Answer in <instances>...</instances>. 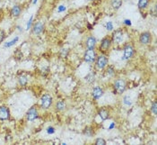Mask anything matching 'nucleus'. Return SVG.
Returning <instances> with one entry per match:
<instances>
[{"instance_id":"1","label":"nucleus","mask_w":157,"mask_h":145,"mask_svg":"<svg viewBox=\"0 0 157 145\" xmlns=\"http://www.w3.org/2000/svg\"><path fill=\"white\" fill-rule=\"evenodd\" d=\"M114 90L118 95L122 94L126 90V82L121 79H117L114 83Z\"/></svg>"},{"instance_id":"2","label":"nucleus","mask_w":157,"mask_h":145,"mask_svg":"<svg viewBox=\"0 0 157 145\" xmlns=\"http://www.w3.org/2000/svg\"><path fill=\"white\" fill-rule=\"evenodd\" d=\"M96 59V52L94 51V49H87V51H85L84 60L86 62H92Z\"/></svg>"},{"instance_id":"3","label":"nucleus","mask_w":157,"mask_h":145,"mask_svg":"<svg viewBox=\"0 0 157 145\" xmlns=\"http://www.w3.org/2000/svg\"><path fill=\"white\" fill-rule=\"evenodd\" d=\"M52 105V97L49 94H45L41 97V106L44 109L50 108V106Z\"/></svg>"},{"instance_id":"4","label":"nucleus","mask_w":157,"mask_h":145,"mask_svg":"<svg viewBox=\"0 0 157 145\" xmlns=\"http://www.w3.org/2000/svg\"><path fill=\"white\" fill-rule=\"evenodd\" d=\"M152 41V35L149 32H144L139 36V42L141 44H148Z\"/></svg>"},{"instance_id":"5","label":"nucleus","mask_w":157,"mask_h":145,"mask_svg":"<svg viewBox=\"0 0 157 145\" xmlns=\"http://www.w3.org/2000/svg\"><path fill=\"white\" fill-rule=\"evenodd\" d=\"M111 45V40L109 39V38H108V37H105L101 42L100 50L103 52H105V51H107L109 49Z\"/></svg>"},{"instance_id":"6","label":"nucleus","mask_w":157,"mask_h":145,"mask_svg":"<svg viewBox=\"0 0 157 145\" xmlns=\"http://www.w3.org/2000/svg\"><path fill=\"white\" fill-rule=\"evenodd\" d=\"M108 58L105 56V55H101L99 56L97 59H96V64H97V67L99 68H101V70H103V68H104L107 64H108Z\"/></svg>"},{"instance_id":"7","label":"nucleus","mask_w":157,"mask_h":145,"mask_svg":"<svg viewBox=\"0 0 157 145\" xmlns=\"http://www.w3.org/2000/svg\"><path fill=\"white\" fill-rule=\"evenodd\" d=\"M10 118V111L6 106H0V120L5 121Z\"/></svg>"},{"instance_id":"8","label":"nucleus","mask_w":157,"mask_h":145,"mask_svg":"<svg viewBox=\"0 0 157 145\" xmlns=\"http://www.w3.org/2000/svg\"><path fill=\"white\" fill-rule=\"evenodd\" d=\"M26 116H27L28 121H31V122L34 121L36 118H38V110H37V108L34 107V106H33V107L29 109V111L26 114Z\"/></svg>"},{"instance_id":"9","label":"nucleus","mask_w":157,"mask_h":145,"mask_svg":"<svg viewBox=\"0 0 157 145\" xmlns=\"http://www.w3.org/2000/svg\"><path fill=\"white\" fill-rule=\"evenodd\" d=\"M134 55V48L131 45H127L124 48V58L126 60H129Z\"/></svg>"},{"instance_id":"10","label":"nucleus","mask_w":157,"mask_h":145,"mask_svg":"<svg viewBox=\"0 0 157 145\" xmlns=\"http://www.w3.org/2000/svg\"><path fill=\"white\" fill-rule=\"evenodd\" d=\"M112 41L115 43H120L123 41V32L121 30H117L112 35Z\"/></svg>"},{"instance_id":"11","label":"nucleus","mask_w":157,"mask_h":145,"mask_svg":"<svg viewBox=\"0 0 157 145\" xmlns=\"http://www.w3.org/2000/svg\"><path fill=\"white\" fill-rule=\"evenodd\" d=\"M44 30V25L42 24L41 22H37L34 24L33 27V33L34 34H40L43 32Z\"/></svg>"},{"instance_id":"12","label":"nucleus","mask_w":157,"mask_h":145,"mask_svg":"<svg viewBox=\"0 0 157 145\" xmlns=\"http://www.w3.org/2000/svg\"><path fill=\"white\" fill-rule=\"evenodd\" d=\"M92 95L93 98L99 99L101 96H103V88H100V87H95V88L92 89Z\"/></svg>"},{"instance_id":"13","label":"nucleus","mask_w":157,"mask_h":145,"mask_svg":"<svg viewBox=\"0 0 157 145\" xmlns=\"http://www.w3.org/2000/svg\"><path fill=\"white\" fill-rule=\"evenodd\" d=\"M96 45V39L93 36H89L86 40V47L87 49H94Z\"/></svg>"},{"instance_id":"14","label":"nucleus","mask_w":157,"mask_h":145,"mask_svg":"<svg viewBox=\"0 0 157 145\" xmlns=\"http://www.w3.org/2000/svg\"><path fill=\"white\" fill-rule=\"evenodd\" d=\"M21 12H22V8L17 5H14L11 9V14H12L13 17H18L21 14Z\"/></svg>"},{"instance_id":"15","label":"nucleus","mask_w":157,"mask_h":145,"mask_svg":"<svg viewBox=\"0 0 157 145\" xmlns=\"http://www.w3.org/2000/svg\"><path fill=\"white\" fill-rule=\"evenodd\" d=\"M98 114H99V116L101 117V119L103 120V121H105L109 118V111L105 108H101L99 110L98 112Z\"/></svg>"},{"instance_id":"16","label":"nucleus","mask_w":157,"mask_h":145,"mask_svg":"<svg viewBox=\"0 0 157 145\" xmlns=\"http://www.w3.org/2000/svg\"><path fill=\"white\" fill-rule=\"evenodd\" d=\"M111 5L112 6V8H114L115 10H118L120 9V7L122 5V0H111Z\"/></svg>"},{"instance_id":"17","label":"nucleus","mask_w":157,"mask_h":145,"mask_svg":"<svg viewBox=\"0 0 157 145\" xmlns=\"http://www.w3.org/2000/svg\"><path fill=\"white\" fill-rule=\"evenodd\" d=\"M66 108V103L64 101H58L56 105V109L58 111H62Z\"/></svg>"},{"instance_id":"18","label":"nucleus","mask_w":157,"mask_h":145,"mask_svg":"<svg viewBox=\"0 0 157 145\" xmlns=\"http://www.w3.org/2000/svg\"><path fill=\"white\" fill-rule=\"evenodd\" d=\"M149 0H138V7L140 9H144L147 6Z\"/></svg>"},{"instance_id":"19","label":"nucleus","mask_w":157,"mask_h":145,"mask_svg":"<svg viewBox=\"0 0 157 145\" xmlns=\"http://www.w3.org/2000/svg\"><path fill=\"white\" fill-rule=\"evenodd\" d=\"M84 134L86 135V136H88V137H92L93 134H94V132H93V130L90 127H86L84 130Z\"/></svg>"},{"instance_id":"20","label":"nucleus","mask_w":157,"mask_h":145,"mask_svg":"<svg viewBox=\"0 0 157 145\" xmlns=\"http://www.w3.org/2000/svg\"><path fill=\"white\" fill-rule=\"evenodd\" d=\"M19 83L21 86H26L28 83V79L26 76H21V77H19Z\"/></svg>"},{"instance_id":"21","label":"nucleus","mask_w":157,"mask_h":145,"mask_svg":"<svg viewBox=\"0 0 157 145\" xmlns=\"http://www.w3.org/2000/svg\"><path fill=\"white\" fill-rule=\"evenodd\" d=\"M18 40H19V37H18V36H16V37H15V39L12 40V41H11V42H9L5 43V47H7V48H9V47L13 46L14 44H15V43H16V42H17Z\"/></svg>"},{"instance_id":"22","label":"nucleus","mask_w":157,"mask_h":145,"mask_svg":"<svg viewBox=\"0 0 157 145\" xmlns=\"http://www.w3.org/2000/svg\"><path fill=\"white\" fill-rule=\"evenodd\" d=\"M85 80L87 81V82H89V83L93 82V81H94V75H93L92 73H89V74L85 77Z\"/></svg>"},{"instance_id":"23","label":"nucleus","mask_w":157,"mask_h":145,"mask_svg":"<svg viewBox=\"0 0 157 145\" xmlns=\"http://www.w3.org/2000/svg\"><path fill=\"white\" fill-rule=\"evenodd\" d=\"M22 51H20V50H16L14 51V57L16 58L17 60H21V59H22Z\"/></svg>"},{"instance_id":"24","label":"nucleus","mask_w":157,"mask_h":145,"mask_svg":"<svg viewBox=\"0 0 157 145\" xmlns=\"http://www.w3.org/2000/svg\"><path fill=\"white\" fill-rule=\"evenodd\" d=\"M95 144L96 145H105L106 144V141L103 138H98L95 140Z\"/></svg>"},{"instance_id":"25","label":"nucleus","mask_w":157,"mask_h":145,"mask_svg":"<svg viewBox=\"0 0 157 145\" xmlns=\"http://www.w3.org/2000/svg\"><path fill=\"white\" fill-rule=\"evenodd\" d=\"M156 105H157L156 101H154L152 104V106H151V110L154 113V114H156Z\"/></svg>"},{"instance_id":"26","label":"nucleus","mask_w":157,"mask_h":145,"mask_svg":"<svg viewBox=\"0 0 157 145\" xmlns=\"http://www.w3.org/2000/svg\"><path fill=\"white\" fill-rule=\"evenodd\" d=\"M124 104H125V105H131L129 96H125V97H124Z\"/></svg>"},{"instance_id":"27","label":"nucleus","mask_w":157,"mask_h":145,"mask_svg":"<svg viewBox=\"0 0 157 145\" xmlns=\"http://www.w3.org/2000/svg\"><path fill=\"white\" fill-rule=\"evenodd\" d=\"M5 32L3 31V30L0 29V42H3V40L5 39Z\"/></svg>"},{"instance_id":"28","label":"nucleus","mask_w":157,"mask_h":145,"mask_svg":"<svg viewBox=\"0 0 157 145\" xmlns=\"http://www.w3.org/2000/svg\"><path fill=\"white\" fill-rule=\"evenodd\" d=\"M106 28H107V30H109V31H111V30L113 29L112 23L111 22H108L107 23V25H106Z\"/></svg>"},{"instance_id":"29","label":"nucleus","mask_w":157,"mask_h":145,"mask_svg":"<svg viewBox=\"0 0 157 145\" xmlns=\"http://www.w3.org/2000/svg\"><path fill=\"white\" fill-rule=\"evenodd\" d=\"M67 52H68V50H67V49H62V50H61L62 57H63V58L67 57Z\"/></svg>"},{"instance_id":"30","label":"nucleus","mask_w":157,"mask_h":145,"mask_svg":"<svg viewBox=\"0 0 157 145\" xmlns=\"http://www.w3.org/2000/svg\"><path fill=\"white\" fill-rule=\"evenodd\" d=\"M151 14L152 16H156V14H157V13H156V5H154L153 8L151 9Z\"/></svg>"},{"instance_id":"31","label":"nucleus","mask_w":157,"mask_h":145,"mask_svg":"<svg viewBox=\"0 0 157 145\" xmlns=\"http://www.w3.org/2000/svg\"><path fill=\"white\" fill-rule=\"evenodd\" d=\"M113 72H114L113 68H112V67H109V68H108V70H107V73L109 74V75H112Z\"/></svg>"},{"instance_id":"32","label":"nucleus","mask_w":157,"mask_h":145,"mask_svg":"<svg viewBox=\"0 0 157 145\" xmlns=\"http://www.w3.org/2000/svg\"><path fill=\"white\" fill-rule=\"evenodd\" d=\"M31 21H33V16H31V17L30 18V20H29V22H28V24H27V30H29V29H30V27H31Z\"/></svg>"},{"instance_id":"33","label":"nucleus","mask_w":157,"mask_h":145,"mask_svg":"<svg viewBox=\"0 0 157 145\" xmlns=\"http://www.w3.org/2000/svg\"><path fill=\"white\" fill-rule=\"evenodd\" d=\"M66 10V6L64 5H60L58 7V12H62V11H65Z\"/></svg>"},{"instance_id":"34","label":"nucleus","mask_w":157,"mask_h":145,"mask_svg":"<svg viewBox=\"0 0 157 145\" xmlns=\"http://www.w3.org/2000/svg\"><path fill=\"white\" fill-rule=\"evenodd\" d=\"M54 132H55V130H54L53 127H49V128H48V133H53Z\"/></svg>"},{"instance_id":"35","label":"nucleus","mask_w":157,"mask_h":145,"mask_svg":"<svg viewBox=\"0 0 157 145\" xmlns=\"http://www.w3.org/2000/svg\"><path fill=\"white\" fill-rule=\"evenodd\" d=\"M125 24L126 25H131V21L127 19V20H125Z\"/></svg>"},{"instance_id":"36","label":"nucleus","mask_w":157,"mask_h":145,"mask_svg":"<svg viewBox=\"0 0 157 145\" xmlns=\"http://www.w3.org/2000/svg\"><path fill=\"white\" fill-rule=\"evenodd\" d=\"M37 2V0H34V1H33V4H35Z\"/></svg>"}]
</instances>
